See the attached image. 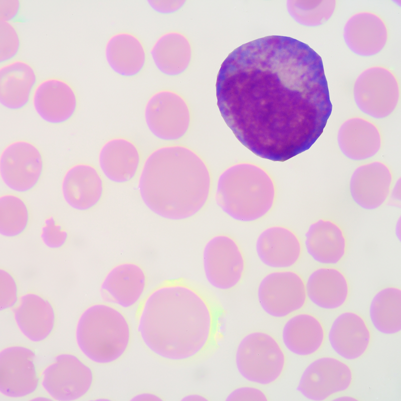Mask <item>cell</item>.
<instances>
[{
    "mask_svg": "<svg viewBox=\"0 0 401 401\" xmlns=\"http://www.w3.org/2000/svg\"><path fill=\"white\" fill-rule=\"evenodd\" d=\"M328 337L332 348L337 354L344 359L353 360L365 352L371 335L367 325L360 316L345 312L334 320Z\"/></svg>",
    "mask_w": 401,
    "mask_h": 401,
    "instance_id": "44dd1931",
    "label": "cell"
},
{
    "mask_svg": "<svg viewBox=\"0 0 401 401\" xmlns=\"http://www.w3.org/2000/svg\"><path fill=\"white\" fill-rule=\"evenodd\" d=\"M76 337L83 354L92 361L108 363L119 358L130 339L129 323L124 315L111 306H91L81 315Z\"/></svg>",
    "mask_w": 401,
    "mask_h": 401,
    "instance_id": "5b68a950",
    "label": "cell"
},
{
    "mask_svg": "<svg viewBox=\"0 0 401 401\" xmlns=\"http://www.w3.org/2000/svg\"><path fill=\"white\" fill-rule=\"evenodd\" d=\"M144 117L150 131L165 141L182 139L191 122L186 100L178 93L169 89L158 91L150 96L145 105Z\"/></svg>",
    "mask_w": 401,
    "mask_h": 401,
    "instance_id": "52a82bcc",
    "label": "cell"
},
{
    "mask_svg": "<svg viewBox=\"0 0 401 401\" xmlns=\"http://www.w3.org/2000/svg\"><path fill=\"white\" fill-rule=\"evenodd\" d=\"M205 277L214 288L228 290L241 281L245 261L237 242L231 236L218 234L206 243L203 252Z\"/></svg>",
    "mask_w": 401,
    "mask_h": 401,
    "instance_id": "9c48e42d",
    "label": "cell"
},
{
    "mask_svg": "<svg viewBox=\"0 0 401 401\" xmlns=\"http://www.w3.org/2000/svg\"><path fill=\"white\" fill-rule=\"evenodd\" d=\"M140 163V155L136 146L124 138L107 141L99 155V164L104 175L111 181L124 183L136 175Z\"/></svg>",
    "mask_w": 401,
    "mask_h": 401,
    "instance_id": "603a6c76",
    "label": "cell"
},
{
    "mask_svg": "<svg viewBox=\"0 0 401 401\" xmlns=\"http://www.w3.org/2000/svg\"><path fill=\"white\" fill-rule=\"evenodd\" d=\"M140 197L153 213L164 219L193 217L209 198L211 177L202 158L191 149L172 145L152 152L138 181Z\"/></svg>",
    "mask_w": 401,
    "mask_h": 401,
    "instance_id": "3957f363",
    "label": "cell"
},
{
    "mask_svg": "<svg viewBox=\"0 0 401 401\" xmlns=\"http://www.w3.org/2000/svg\"><path fill=\"white\" fill-rule=\"evenodd\" d=\"M353 96L356 105L363 113L374 118H383L397 105L398 83L390 70L381 66L371 67L355 80Z\"/></svg>",
    "mask_w": 401,
    "mask_h": 401,
    "instance_id": "ba28073f",
    "label": "cell"
},
{
    "mask_svg": "<svg viewBox=\"0 0 401 401\" xmlns=\"http://www.w3.org/2000/svg\"><path fill=\"white\" fill-rule=\"evenodd\" d=\"M34 109L45 121L60 124L70 119L77 107V97L72 86L56 77L38 83L32 95Z\"/></svg>",
    "mask_w": 401,
    "mask_h": 401,
    "instance_id": "9a60e30c",
    "label": "cell"
},
{
    "mask_svg": "<svg viewBox=\"0 0 401 401\" xmlns=\"http://www.w3.org/2000/svg\"><path fill=\"white\" fill-rule=\"evenodd\" d=\"M41 237L47 246L56 249L65 244L68 238V233L53 217H50L45 220Z\"/></svg>",
    "mask_w": 401,
    "mask_h": 401,
    "instance_id": "e575fe53",
    "label": "cell"
},
{
    "mask_svg": "<svg viewBox=\"0 0 401 401\" xmlns=\"http://www.w3.org/2000/svg\"><path fill=\"white\" fill-rule=\"evenodd\" d=\"M150 6L157 12L161 13H173L183 5V1H149Z\"/></svg>",
    "mask_w": 401,
    "mask_h": 401,
    "instance_id": "f35d334b",
    "label": "cell"
},
{
    "mask_svg": "<svg viewBox=\"0 0 401 401\" xmlns=\"http://www.w3.org/2000/svg\"><path fill=\"white\" fill-rule=\"evenodd\" d=\"M43 161L39 150L25 141L8 145L0 158V174L5 184L18 192H25L38 183L42 173Z\"/></svg>",
    "mask_w": 401,
    "mask_h": 401,
    "instance_id": "7c38bea8",
    "label": "cell"
},
{
    "mask_svg": "<svg viewBox=\"0 0 401 401\" xmlns=\"http://www.w3.org/2000/svg\"><path fill=\"white\" fill-rule=\"evenodd\" d=\"M231 168L220 177L216 200L222 211L245 223L261 219L272 209L275 199L273 183L257 167L242 164Z\"/></svg>",
    "mask_w": 401,
    "mask_h": 401,
    "instance_id": "277c9868",
    "label": "cell"
},
{
    "mask_svg": "<svg viewBox=\"0 0 401 401\" xmlns=\"http://www.w3.org/2000/svg\"><path fill=\"white\" fill-rule=\"evenodd\" d=\"M255 249L263 264L279 270L294 265L302 253V245L297 235L281 225L271 226L263 230L257 238Z\"/></svg>",
    "mask_w": 401,
    "mask_h": 401,
    "instance_id": "2e32d148",
    "label": "cell"
},
{
    "mask_svg": "<svg viewBox=\"0 0 401 401\" xmlns=\"http://www.w3.org/2000/svg\"><path fill=\"white\" fill-rule=\"evenodd\" d=\"M237 367L247 380L266 385L276 380L285 364L284 352L271 335L255 332L240 342L236 355Z\"/></svg>",
    "mask_w": 401,
    "mask_h": 401,
    "instance_id": "8992f818",
    "label": "cell"
},
{
    "mask_svg": "<svg viewBox=\"0 0 401 401\" xmlns=\"http://www.w3.org/2000/svg\"><path fill=\"white\" fill-rule=\"evenodd\" d=\"M103 182L95 167L87 164H77L66 172L62 191L66 203L72 208L85 211L94 207L103 193Z\"/></svg>",
    "mask_w": 401,
    "mask_h": 401,
    "instance_id": "d6986e66",
    "label": "cell"
},
{
    "mask_svg": "<svg viewBox=\"0 0 401 401\" xmlns=\"http://www.w3.org/2000/svg\"><path fill=\"white\" fill-rule=\"evenodd\" d=\"M338 143L341 151L354 160L367 159L373 156L380 147V136L370 122L360 118L347 120L340 128Z\"/></svg>",
    "mask_w": 401,
    "mask_h": 401,
    "instance_id": "f546056e",
    "label": "cell"
},
{
    "mask_svg": "<svg viewBox=\"0 0 401 401\" xmlns=\"http://www.w3.org/2000/svg\"><path fill=\"white\" fill-rule=\"evenodd\" d=\"M20 7L17 0L0 1V21L11 23L18 16Z\"/></svg>",
    "mask_w": 401,
    "mask_h": 401,
    "instance_id": "74e56055",
    "label": "cell"
},
{
    "mask_svg": "<svg viewBox=\"0 0 401 401\" xmlns=\"http://www.w3.org/2000/svg\"><path fill=\"white\" fill-rule=\"evenodd\" d=\"M336 7L334 0L296 1L293 3L294 17L302 25L316 27L326 22L332 16Z\"/></svg>",
    "mask_w": 401,
    "mask_h": 401,
    "instance_id": "d6a6232c",
    "label": "cell"
},
{
    "mask_svg": "<svg viewBox=\"0 0 401 401\" xmlns=\"http://www.w3.org/2000/svg\"><path fill=\"white\" fill-rule=\"evenodd\" d=\"M282 340L293 353L307 356L317 351L323 344L324 331L320 321L308 313H301L290 318L282 330Z\"/></svg>",
    "mask_w": 401,
    "mask_h": 401,
    "instance_id": "83f0119b",
    "label": "cell"
},
{
    "mask_svg": "<svg viewBox=\"0 0 401 401\" xmlns=\"http://www.w3.org/2000/svg\"><path fill=\"white\" fill-rule=\"evenodd\" d=\"M91 369L77 357L61 354L42 373V384L53 398L73 400L85 395L92 383Z\"/></svg>",
    "mask_w": 401,
    "mask_h": 401,
    "instance_id": "8fae6325",
    "label": "cell"
},
{
    "mask_svg": "<svg viewBox=\"0 0 401 401\" xmlns=\"http://www.w3.org/2000/svg\"><path fill=\"white\" fill-rule=\"evenodd\" d=\"M305 284L307 297L316 306L326 310L342 306L348 297L349 284L338 269L321 267L308 277Z\"/></svg>",
    "mask_w": 401,
    "mask_h": 401,
    "instance_id": "d4e9b609",
    "label": "cell"
},
{
    "mask_svg": "<svg viewBox=\"0 0 401 401\" xmlns=\"http://www.w3.org/2000/svg\"><path fill=\"white\" fill-rule=\"evenodd\" d=\"M154 64L162 73L171 76L182 73L191 57L189 40L182 33L170 31L162 35L151 50Z\"/></svg>",
    "mask_w": 401,
    "mask_h": 401,
    "instance_id": "f1b7e54d",
    "label": "cell"
},
{
    "mask_svg": "<svg viewBox=\"0 0 401 401\" xmlns=\"http://www.w3.org/2000/svg\"><path fill=\"white\" fill-rule=\"evenodd\" d=\"M220 314L189 285L166 283L151 291L142 303L137 331L145 346L158 356L186 360L209 344L216 333Z\"/></svg>",
    "mask_w": 401,
    "mask_h": 401,
    "instance_id": "7a4b0ae2",
    "label": "cell"
},
{
    "mask_svg": "<svg viewBox=\"0 0 401 401\" xmlns=\"http://www.w3.org/2000/svg\"><path fill=\"white\" fill-rule=\"evenodd\" d=\"M29 219L28 207L19 196L6 194L0 197V233L13 237L23 233Z\"/></svg>",
    "mask_w": 401,
    "mask_h": 401,
    "instance_id": "1f68e13d",
    "label": "cell"
},
{
    "mask_svg": "<svg viewBox=\"0 0 401 401\" xmlns=\"http://www.w3.org/2000/svg\"><path fill=\"white\" fill-rule=\"evenodd\" d=\"M387 38L384 22L371 12H359L351 16L343 29L346 45L352 53L362 57H370L379 53Z\"/></svg>",
    "mask_w": 401,
    "mask_h": 401,
    "instance_id": "ac0fdd59",
    "label": "cell"
},
{
    "mask_svg": "<svg viewBox=\"0 0 401 401\" xmlns=\"http://www.w3.org/2000/svg\"><path fill=\"white\" fill-rule=\"evenodd\" d=\"M216 94L238 140L273 161L308 150L332 111L321 57L289 37L266 36L235 49L221 66Z\"/></svg>",
    "mask_w": 401,
    "mask_h": 401,
    "instance_id": "6da1fadb",
    "label": "cell"
},
{
    "mask_svg": "<svg viewBox=\"0 0 401 401\" xmlns=\"http://www.w3.org/2000/svg\"><path fill=\"white\" fill-rule=\"evenodd\" d=\"M146 283V276L141 266L132 262L122 263L106 275L101 286V295L107 302L129 308L140 299Z\"/></svg>",
    "mask_w": 401,
    "mask_h": 401,
    "instance_id": "e0dca14e",
    "label": "cell"
},
{
    "mask_svg": "<svg viewBox=\"0 0 401 401\" xmlns=\"http://www.w3.org/2000/svg\"><path fill=\"white\" fill-rule=\"evenodd\" d=\"M352 380L351 370L346 364L334 357H323L305 369L296 389L308 399L322 400L346 390Z\"/></svg>",
    "mask_w": 401,
    "mask_h": 401,
    "instance_id": "4fadbf2b",
    "label": "cell"
},
{
    "mask_svg": "<svg viewBox=\"0 0 401 401\" xmlns=\"http://www.w3.org/2000/svg\"><path fill=\"white\" fill-rule=\"evenodd\" d=\"M18 299V288L15 279L7 271L0 269V310L13 307Z\"/></svg>",
    "mask_w": 401,
    "mask_h": 401,
    "instance_id": "d590c367",
    "label": "cell"
},
{
    "mask_svg": "<svg viewBox=\"0 0 401 401\" xmlns=\"http://www.w3.org/2000/svg\"><path fill=\"white\" fill-rule=\"evenodd\" d=\"M257 296L262 309L276 318L301 309L307 300L303 278L291 270L276 271L265 275L258 285Z\"/></svg>",
    "mask_w": 401,
    "mask_h": 401,
    "instance_id": "30bf717a",
    "label": "cell"
},
{
    "mask_svg": "<svg viewBox=\"0 0 401 401\" xmlns=\"http://www.w3.org/2000/svg\"><path fill=\"white\" fill-rule=\"evenodd\" d=\"M106 61L116 73L132 77L143 69L146 52L140 39L128 32H119L112 35L105 48Z\"/></svg>",
    "mask_w": 401,
    "mask_h": 401,
    "instance_id": "4316f807",
    "label": "cell"
},
{
    "mask_svg": "<svg viewBox=\"0 0 401 401\" xmlns=\"http://www.w3.org/2000/svg\"><path fill=\"white\" fill-rule=\"evenodd\" d=\"M20 39L15 27L10 22L0 21V62L12 61L19 53Z\"/></svg>",
    "mask_w": 401,
    "mask_h": 401,
    "instance_id": "836d02e7",
    "label": "cell"
},
{
    "mask_svg": "<svg viewBox=\"0 0 401 401\" xmlns=\"http://www.w3.org/2000/svg\"><path fill=\"white\" fill-rule=\"evenodd\" d=\"M37 75L28 62L15 60L0 68V103L11 110H19L29 102L37 85Z\"/></svg>",
    "mask_w": 401,
    "mask_h": 401,
    "instance_id": "7402d4cb",
    "label": "cell"
},
{
    "mask_svg": "<svg viewBox=\"0 0 401 401\" xmlns=\"http://www.w3.org/2000/svg\"><path fill=\"white\" fill-rule=\"evenodd\" d=\"M35 353L20 346L6 348L0 352V392L10 397H22L34 392L39 377Z\"/></svg>",
    "mask_w": 401,
    "mask_h": 401,
    "instance_id": "5bb4252c",
    "label": "cell"
},
{
    "mask_svg": "<svg viewBox=\"0 0 401 401\" xmlns=\"http://www.w3.org/2000/svg\"><path fill=\"white\" fill-rule=\"evenodd\" d=\"M267 397L261 390L252 387H241L232 391L227 400H267Z\"/></svg>",
    "mask_w": 401,
    "mask_h": 401,
    "instance_id": "8d00e7d4",
    "label": "cell"
},
{
    "mask_svg": "<svg viewBox=\"0 0 401 401\" xmlns=\"http://www.w3.org/2000/svg\"><path fill=\"white\" fill-rule=\"evenodd\" d=\"M13 311L19 329L32 341L44 340L54 328L53 308L48 300L39 295L28 293L22 296Z\"/></svg>",
    "mask_w": 401,
    "mask_h": 401,
    "instance_id": "cb8c5ba5",
    "label": "cell"
},
{
    "mask_svg": "<svg viewBox=\"0 0 401 401\" xmlns=\"http://www.w3.org/2000/svg\"><path fill=\"white\" fill-rule=\"evenodd\" d=\"M304 244L308 254L316 262L325 265L339 263L344 256L347 247L341 227L335 222L324 218L309 226Z\"/></svg>",
    "mask_w": 401,
    "mask_h": 401,
    "instance_id": "ffe728a7",
    "label": "cell"
},
{
    "mask_svg": "<svg viewBox=\"0 0 401 401\" xmlns=\"http://www.w3.org/2000/svg\"><path fill=\"white\" fill-rule=\"evenodd\" d=\"M382 164L375 163L357 169L352 176L350 193L352 199L360 207L374 210L386 200L389 191L391 176Z\"/></svg>",
    "mask_w": 401,
    "mask_h": 401,
    "instance_id": "484cf974",
    "label": "cell"
},
{
    "mask_svg": "<svg viewBox=\"0 0 401 401\" xmlns=\"http://www.w3.org/2000/svg\"><path fill=\"white\" fill-rule=\"evenodd\" d=\"M371 321L379 332L393 334L401 330V290L389 287L378 291L369 306Z\"/></svg>",
    "mask_w": 401,
    "mask_h": 401,
    "instance_id": "4dcf8cb0",
    "label": "cell"
}]
</instances>
